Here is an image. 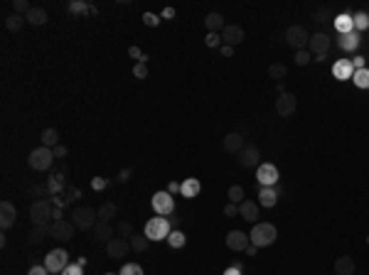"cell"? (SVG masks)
<instances>
[{
    "mask_svg": "<svg viewBox=\"0 0 369 275\" xmlns=\"http://www.w3.org/2000/svg\"><path fill=\"white\" fill-rule=\"evenodd\" d=\"M295 64H298V67H305V64H310V52H308V49H300V52H295Z\"/></svg>",
    "mask_w": 369,
    "mask_h": 275,
    "instance_id": "41",
    "label": "cell"
},
{
    "mask_svg": "<svg viewBox=\"0 0 369 275\" xmlns=\"http://www.w3.org/2000/svg\"><path fill=\"white\" fill-rule=\"evenodd\" d=\"M295 108H298V98L293 96V93H281L278 98H276V113L283 118H290L295 113Z\"/></svg>",
    "mask_w": 369,
    "mask_h": 275,
    "instance_id": "9",
    "label": "cell"
},
{
    "mask_svg": "<svg viewBox=\"0 0 369 275\" xmlns=\"http://www.w3.org/2000/svg\"><path fill=\"white\" fill-rule=\"evenodd\" d=\"M119 275H143V268H140L138 263H125Z\"/></svg>",
    "mask_w": 369,
    "mask_h": 275,
    "instance_id": "39",
    "label": "cell"
},
{
    "mask_svg": "<svg viewBox=\"0 0 369 275\" xmlns=\"http://www.w3.org/2000/svg\"><path fill=\"white\" fill-rule=\"evenodd\" d=\"M27 275H49V271H47L44 266H32V268L27 271Z\"/></svg>",
    "mask_w": 369,
    "mask_h": 275,
    "instance_id": "48",
    "label": "cell"
},
{
    "mask_svg": "<svg viewBox=\"0 0 369 275\" xmlns=\"http://www.w3.org/2000/svg\"><path fill=\"white\" fill-rule=\"evenodd\" d=\"M258 201L263 204V206H276V201H278V189H273V187H261V192H258Z\"/></svg>",
    "mask_w": 369,
    "mask_h": 275,
    "instance_id": "24",
    "label": "cell"
},
{
    "mask_svg": "<svg viewBox=\"0 0 369 275\" xmlns=\"http://www.w3.org/2000/svg\"><path fill=\"white\" fill-rule=\"evenodd\" d=\"M340 47H342L345 52H350V49H357V47H360V35H357V32L342 35V39H340Z\"/></svg>",
    "mask_w": 369,
    "mask_h": 275,
    "instance_id": "31",
    "label": "cell"
},
{
    "mask_svg": "<svg viewBox=\"0 0 369 275\" xmlns=\"http://www.w3.org/2000/svg\"><path fill=\"white\" fill-rule=\"evenodd\" d=\"M227 246L232 251H246L248 248V234H244V231H229L227 234Z\"/></svg>",
    "mask_w": 369,
    "mask_h": 275,
    "instance_id": "17",
    "label": "cell"
},
{
    "mask_svg": "<svg viewBox=\"0 0 369 275\" xmlns=\"http://www.w3.org/2000/svg\"><path fill=\"white\" fill-rule=\"evenodd\" d=\"M40 140H42L44 148H57V145H59V135H57L54 128H44L42 135H40Z\"/></svg>",
    "mask_w": 369,
    "mask_h": 275,
    "instance_id": "27",
    "label": "cell"
},
{
    "mask_svg": "<svg viewBox=\"0 0 369 275\" xmlns=\"http://www.w3.org/2000/svg\"><path fill=\"white\" fill-rule=\"evenodd\" d=\"M91 187H94V189H104V187H106V182H104V180H94V182H91Z\"/></svg>",
    "mask_w": 369,
    "mask_h": 275,
    "instance_id": "56",
    "label": "cell"
},
{
    "mask_svg": "<svg viewBox=\"0 0 369 275\" xmlns=\"http://www.w3.org/2000/svg\"><path fill=\"white\" fill-rule=\"evenodd\" d=\"M128 54H130L133 59H143V57H145V54H143V52H140L138 47H130V49H128Z\"/></svg>",
    "mask_w": 369,
    "mask_h": 275,
    "instance_id": "51",
    "label": "cell"
},
{
    "mask_svg": "<svg viewBox=\"0 0 369 275\" xmlns=\"http://www.w3.org/2000/svg\"><path fill=\"white\" fill-rule=\"evenodd\" d=\"M62 275H84V266L82 263H69V266L62 271Z\"/></svg>",
    "mask_w": 369,
    "mask_h": 275,
    "instance_id": "42",
    "label": "cell"
},
{
    "mask_svg": "<svg viewBox=\"0 0 369 275\" xmlns=\"http://www.w3.org/2000/svg\"><path fill=\"white\" fill-rule=\"evenodd\" d=\"M49 236H54L57 241H69V238L74 236V224H69V221L59 219V221H54V224H52Z\"/></svg>",
    "mask_w": 369,
    "mask_h": 275,
    "instance_id": "14",
    "label": "cell"
},
{
    "mask_svg": "<svg viewBox=\"0 0 369 275\" xmlns=\"http://www.w3.org/2000/svg\"><path fill=\"white\" fill-rule=\"evenodd\" d=\"M332 74H335V79H340V81H347V79L355 77V67H352L350 59H340V62H335Z\"/></svg>",
    "mask_w": 369,
    "mask_h": 275,
    "instance_id": "18",
    "label": "cell"
},
{
    "mask_svg": "<svg viewBox=\"0 0 369 275\" xmlns=\"http://www.w3.org/2000/svg\"><path fill=\"white\" fill-rule=\"evenodd\" d=\"M30 216H32V224L35 226H42V224H47L52 216H54V211H52V204L47 201V199H40V201H35L32 206H30Z\"/></svg>",
    "mask_w": 369,
    "mask_h": 275,
    "instance_id": "6",
    "label": "cell"
},
{
    "mask_svg": "<svg viewBox=\"0 0 369 275\" xmlns=\"http://www.w3.org/2000/svg\"><path fill=\"white\" fill-rule=\"evenodd\" d=\"M143 22H145V25H150V27H155V25L160 22V17H158L155 12H145V15H143Z\"/></svg>",
    "mask_w": 369,
    "mask_h": 275,
    "instance_id": "44",
    "label": "cell"
},
{
    "mask_svg": "<svg viewBox=\"0 0 369 275\" xmlns=\"http://www.w3.org/2000/svg\"><path fill=\"white\" fill-rule=\"evenodd\" d=\"M246 145H244V135L242 133H229L224 138V150L227 153H242Z\"/></svg>",
    "mask_w": 369,
    "mask_h": 275,
    "instance_id": "20",
    "label": "cell"
},
{
    "mask_svg": "<svg viewBox=\"0 0 369 275\" xmlns=\"http://www.w3.org/2000/svg\"><path fill=\"white\" fill-rule=\"evenodd\" d=\"M167 243H170V248H185V243H187V238H185V234L182 231H170V236H167Z\"/></svg>",
    "mask_w": 369,
    "mask_h": 275,
    "instance_id": "32",
    "label": "cell"
},
{
    "mask_svg": "<svg viewBox=\"0 0 369 275\" xmlns=\"http://www.w3.org/2000/svg\"><path fill=\"white\" fill-rule=\"evenodd\" d=\"M153 211L158 214V216H167V214H172L175 211V199L170 192H158V194H153Z\"/></svg>",
    "mask_w": 369,
    "mask_h": 275,
    "instance_id": "8",
    "label": "cell"
},
{
    "mask_svg": "<svg viewBox=\"0 0 369 275\" xmlns=\"http://www.w3.org/2000/svg\"><path fill=\"white\" fill-rule=\"evenodd\" d=\"M12 7H15V15H27L32 10V5L27 0H12Z\"/></svg>",
    "mask_w": 369,
    "mask_h": 275,
    "instance_id": "37",
    "label": "cell"
},
{
    "mask_svg": "<svg viewBox=\"0 0 369 275\" xmlns=\"http://www.w3.org/2000/svg\"><path fill=\"white\" fill-rule=\"evenodd\" d=\"M72 199H79V189H67V201Z\"/></svg>",
    "mask_w": 369,
    "mask_h": 275,
    "instance_id": "54",
    "label": "cell"
},
{
    "mask_svg": "<svg viewBox=\"0 0 369 275\" xmlns=\"http://www.w3.org/2000/svg\"><path fill=\"white\" fill-rule=\"evenodd\" d=\"M205 42H207V47H217V44L222 42V35H217V32H209Z\"/></svg>",
    "mask_w": 369,
    "mask_h": 275,
    "instance_id": "46",
    "label": "cell"
},
{
    "mask_svg": "<svg viewBox=\"0 0 369 275\" xmlns=\"http://www.w3.org/2000/svg\"><path fill=\"white\" fill-rule=\"evenodd\" d=\"M352 79H355V84H357L360 89H369V69L367 67H365V69H357Z\"/></svg>",
    "mask_w": 369,
    "mask_h": 275,
    "instance_id": "34",
    "label": "cell"
},
{
    "mask_svg": "<svg viewBox=\"0 0 369 275\" xmlns=\"http://www.w3.org/2000/svg\"><path fill=\"white\" fill-rule=\"evenodd\" d=\"M286 74H288L286 64H271V67H268V77L276 79L278 84H281V79H286Z\"/></svg>",
    "mask_w": 369,
    "mask_h": 275,
    "instance_id": "33",
    "label": "cell"
},
{
    "mask_svg": "<svg viewBox=\"0 0 369 275\" xmlns=\"http://www.w3.org/2000/svg\"><path fill=\"white\" fill-rule=\"evenodd\" d=\"M205 25L209 32H219V35H222V30L227 27V22H224V17H222L219 12H209L205 17Z\"/></svg>",
    "mask_w": 369,
    "mask_h": 275,
    "instance_id": "23",
    "label": "cell"
},
{
    "mask_svg": "<svg viewBox=\"0 0 369 275\" xmlns=\"http://www.w3.org/2000/svg\"><path fill=\"white\" fill-rule=\"evenodd\" d=\"M335 27H337L342 35H350V32H352V27H355V20H352V15H337V20H335Z\"/></svg>",
    "mask_w": 369,
    "mask_h": 275,
    "instance_id": "28",
    "label": "cell"
},
{
    "mask_svg": "<svg viewBox=\"0 0 369 275\" xmlns=\"http://www.w3.org/2000/svg\"><path fill=\"white\" fill-rule=\"evenodd\" d=\"M67 155V148H64V145H57V148H54V157H64Z\"/></svg>",
    "mask_w": 369,
    "mask_h": 275,
    "instance_id": "53",
    "label": "cell"
},
{
    "mask_svg": "<svg viewBox=\"0 0 369 275\" xmlns=\"http://www.w3.org/2000/svg\"><path fill=\"white\" fill-rule=\"evenodd\" d=\"M180 189H182V184H177V182H170V184H167V192H170V194H175V192H180Z\"/></svg>",
    "mask_w": 369,
    "mask_h": 275,
    "instance_id": "52",
    "label": "cell"
},
{
    "mask_svg": "<svg viewBox=\"0 0 369 275\" xmlns=\"http://www.w3.org/2000/svg\"><path fill=\"white\" fill-rule=\"evenodd\" d=\"M49 229H52V224H42V226H35V231L30 234V243H40L44 234H49Z\"/></svg>",
    "mask_w": 369,
    "mask_h": 275,
    "instance_id": "36",
    "label": "cell"
},
{
    "mask_svg": "<svg viewBox=\"0 0 369 275\" xmlns=\"http://www.w3.org/2000/svg\"><path fill=\"white\" fill-rule=\"evenodd\" d=\"M222 42H224L227 47L242 44V42H244V30H242L239 25H227V27L222 30Z\"/></svg>",
    "mask_w": 369,
    "mask_h": 275,
    "instance_id": "13",
    "label": "cell"
},
{
    "mask_svg": "<svg viewBox=\"0 0 369 275\" xmlns=\"http://www.w3.org/2000/svg\"><path fill=\"white\" fill-rule=\"evenodd\" d=\"M224 214H227V216H237V214H239V209H237V206L229 201V204L224 206Z\"/></svg>",
    "mask_w": 369,
    "mask_h": 275,
    "instance_id": "50",
    "label": "cell"
},
{
    "mask_svg": "<svg viewBox=\"0 0 369 275\" xmlns=\"http://www.w3.org/2000/svg\"><path fill=\"white\" fill-rule=\"evenodd\" d=\"M352 20H355V27H360V30H367L369 27V15L367 12H357Z\"/></svg>",
    "mask_w": 369,
    "mask_h": 275,
    "instance_id": "40",
    "label": "cell"
},
{
    "mask_svg": "<svg viewBox=\"0 0 369 275\" xmlns=\"http://www.w3.org/2000/svg\"><path fill=\"white\" fill-rule=\"evenodd\" d=\"M352 67H357V69H365V57H357V59L352 62Z\"/></svg>",
    "mask_w": 369,
    "mask_h": 275,
    "instance_id": "55",
    "label": "cell"
},
{
    "mask_svg": "<svg viewBox=\"0 0 369 275\" xmlns=\"http://www.w3.org/2000/svg\"><path fill=\"white\" fill-rule=\"evenodd\" d=\"M128 248H130V241H128V238H121V236H116L114 241L106 243V253H109L111 258H123V256L128 253Z\"/></svg>",
    "mask_w": 369,
    "mask_h": 275,
    "instance_id": "15",
    "label": "cell"
},
{
    "mask_svg": "<svg viewBox=\"0 0 369 275\" xmlns=\"http://www.w3.org/2000/svg\"><path fill=\"white\" fill-rule=\"evenodd\" d=\"M200 189H202V184H200V180H195V177H190V180H185L182 182V196H187V199H192V196L200 194Z\"/></svg>",
    "mask_w": 369,
    "mask_h": 275,
    "instance_id": "25",
    "label": "cell"
},
{
    "mask_svg": "<svg viewBox=\"0 0 369 275\" xmlns=\"http://www.w3.org/2000/svg\"><path fill=\"white\" fill-rule=\"evenodd\" d=\"M239 162H242V167H258V162H261V153H258V148L256 145H246L244 150L239 153Z\"/></svg>",
    "mask_w": 369,
    "mask_h": 275,
    "instance_id": "16",
    "label": "cell"
},
{
    "mask_svg": "<svg viewBox=\"0 0 369 275\" xmlns=\"http://www.w3.org/2000/svg\"><path fill=\"white\" fill-rule=\"evenodd\" d=\"M22 22H27V20H25L22 15H10V17L5 20V27H7L10 32H17V30L22 27Z\"/></svg>",
    "mask_w": 369,
    "mask_h": 275,
    "instance_id": "35",
    "label": "cell"
},
{
    "mask_svg": "<svg viewBox=\"0 0 369 275\" xmlns=\"http://www.w3.org/2000/svg\"><path fill=\"white\" fill-rule=\"evenodd\" d=\"M163 17H175V10H172V7H165V10H163Z\"/></svg>",
    "mask_w": 369,
    "mask_h": 275,
    "instance_id": "59",
    "label": "cell"
},
{
    "mask_svg": "<svg viewBox=\"0 0 369 275\" xmlns=\"http://www.w3.org/2000/svg\"><path fill=\"white\" fill-rule=\"evenodd\" d=\"M246 256H256V246H253V243H248V248H246Z\"/></svg>",
    "mask_w": 369,
    "mask_h": 275,
    "instance_id": "60",
    "label": "cell"
},
{
    "mask_svg": "<svg viewBox=\"0 0 369 275\" xmlns=\"http://www.w3.org/2000/svg\"><path fill=\"white\" fill-rule=\"evenodd\" d=\"M25 20H27L30 25H44V22H47V10H42V7H32V10L25 15Z\"/></svg>",
    "mask_w": 369,
    "mask_h": 275,
    "instance_id": "29",
    "label": "cell"
},
{
    "mask_svg": "<svg viewBox=\"0 0 369 275\" xmlns=\"http://www.w3.org/2000/svg\"><path fill=\"white\" fill-rule=\"evenodd\" d=\"M310 52L315 54V57H325L330 49V37L325 32H315V35H310Z\"/></svg>",
    "mask_w": 369,
    "mask_h": 275,
    "instance_id": "12",
    "label": "cell"
},
{
    "mask_svg": "<svg viewBox=\"0 0 369 275\" xmlns=\"http://www.w3.org/2000/svg\"><path fill=\"white\" fill-rule=\"evenodd\" d=\"M119 234H121V238H125V236H133V226H130L128 221H121V224H119Z\"/></svg>",
    "mask_w": 369,
    "mask_h": 275,
    "instance_id": "45",
    "label": "cell"
},
{
    "mask_svg": "<svg viewBox=\"0 0 369 275\" xmlns=\"http://www.w3.org/2000/svg\"><path fill=\"white\" fill-rule=\"evenodd\" d=\"M106 275H114V273H106Z\"/></svg>",
    "mask_w": 369,
    "mask_h": 275,
    "instance_id": "62",
    "label": "cell"
},
{
    "mask_svg": "<svg viewBox=\"0 0 369 275\" xmlns=\"http://www.w3.org/2000/svg\"><path fill=\"white\" fill-rule=\"evenodd\" d=\"M286 42L300 52V49H305L310 44V35H308V30L303 25H290L286 30Z\"/></svg>",
    "mask_w": 369,
    "mask_h": 275,
    "instance_id": "5",
    "label": "cell"
},
{
    "mask_svg": "<svg viewBox=\"0 0 369 275\" xmlns=\"http://www.w3.org/2000/svg\"><path fill=\"white\" fill-rule=\"evenodd\" d=\"M128 241H130V248H133V251H138V253H145V251H148V243H150V238H148V236H130V238H128Z\"/></svg>",
    "mask_w": 369,
    "mask_h": 275,
    "instance_id": "30",
    "label": "cell"
},
{
    "mask_svg": "<svg viewBox=\"0 0 369 275\" xmlns=\"http://www.w3.org/2000/svg\"><path fill=\"white\" fill-rule=\"evenodd\" d=\"M335 275H355V261L350 256H340L335 261Z\"/></svg>",
    "mask_w": 369,
    "mask_h": 275,
    "instance_id": "22",
    "label": "cell"
},
{
    "mask_svg": "<svg viewBox=\"0 0 369 275\" xmlns=\"http://www.w3.org/2000/svg\"><path fill=\"white\" fill-rule=\"evenodd\" d=\"M248 236H251V243H253L256 248H263V246H271V243L276 241L278 231H276L273 224H256Z\"/></svg>",
    "mask_w": 369,
    "mask_h": 275,
    "instance_id": "1",
    "label": "cell"
},
{
    "mask_svg": "<svg viewBox=\"0 0 369 275\" xmlns=\"http://www.w3.org/2000/svg\"><path fill=\"white\" fill-rule=\"evenodd\" d=\"M224 275H242V268H237V266H234V268H227Z\"/></svg>",
    "mask_w": 369,
    "mask_h": 275,
    "instance_id": "57",
    "label": "cell"
},
{
    "mask_svg": "<svg viewBox=\"0 0 369 275\" xmlns=\"http://www.w3.org/2000/svg\"><path fill=\"white\" fill-rule=\"evenodd\" d=\"M96 214H99V221H111V219L119 214V206H116L114 201H106V204H101V206H99V211H96Z\"/></svg>",
    "mask_w": 369,
    "mask_h": 275,
    "instance_id": "26",
    "label": "cell"
},
{
    "mask_svg": "<svg viewBox=\"0 0 369 275\" xmlns=\"http://www.w3.org/2000/svg\"><path fill=\"white\" fill-rule=\"evenodd\" d=\"M232 52H234V47H227V44L222 47V54H224V57H232Z\"/></svg>",
    "mask_w": 369,
    "mask_h": 275,
    "instance_id": "58",
    "label": "cell"
},
{
    "mask_svg": "<svg viewBox=\"0 0 369 275\" xmlns=\"http://www.w3.org/2000/svg\"><path fill=\"white\" fill-rule=\"evenodd\" d=\"M133 77H135V79H145V77H148V64H145V62H138V64L133 67Z\"/></svg>",
    "mask_w": 369,
    "mask_h": 275,
    "instance_id": "43",
    "label": "cell"
},
{
    "mask_svg": "<svg viewBox=\"0 0 369 275\" xmlns=\"http://www.w3.org/2000/svg\"><path fill=\"white\" fill-rule=\"evenodd\" d=\"M94 241H99V243L114 241V229H111L109 221H99V224L94 226Z\"/></svg>",
    "mask_w": 369,
    "mask_h": 275,
    "instance_id": "19",
    "label": "cell"
},
{
    "mask_svg": "<svg viewBox=\"0 0 369 275\" xmlns=\"http://www.w3.org/2000/svg\"><path fill=\"white\" fill-rule=\"evenodd\" d=\"M229 201H232V204H237V201L242 204V201H244V189H242L239 184L229 187Z\"/></svg>",
    "mask_w": 369,
    "mask_h": 275,
    "instance_id": "38",
    "label": "cell"
},
{
    "mask_svg": "<svg viewBox=\"0 0 369 275\" xmlns=\"http://www.w3.org/2000/svg\"><path fill=\"white\" fill-rule=\"evenodd\" d=\"M256 180H258L263 187H273V184L278 182V170H276L271 162L258 165V170H256Z\"/></svg>",
    "mask_w": 369,
    "mask_h": 275,
    "instance_id": "10",
    "label": "cell"
},
{
    "mask_svg": "<svg viewBox=\"0 0 369 275\" xmlns=\"http://www.w3.org/2000/svg\"><path fill=\"white\" fill-rule=\"evenodd\" d=\"M52 162H54V150L52 148H35L30 157H27V165L35 170V172H44V170H49L52 167Z\"/></svg>",
    "mask_w": 369,
    "mask_h": 275,
    "instance_id": "2",
    "label": "cell"
},
{
    "mask_svg": "<svg viewBox=\"0 0 369 275\" xmlns=\"http://www.w3.org/2000/svg\"><path fill=\"white\" fill-rule=\"evenodd\" d=\"M150 241H163L170 236V221L165 216H153L148 224H145V234Z\"/></svg>",
    "mask_w": 369,
    "mask_h": 275,
    "instance_id": "3",
    "label": "cell"
},
{
    "mask_svg": "<svg viewBox=\"0 0 369 275\" xmlns=\"http://www.w3.org/2000/svg\"><path fill=\"white\" fill-rule=\"evenodd\" d=\"M69 10H72V12H89V7H86L84 2H72Z\"/></svg>",
    "mask_w": 369,
    "mask_h": 275,
    "instance_id": "49",
    "label": "cell"
},
{
    "mask_svg": "<svg viewBox=\"0 0 369 275\" xmlns=\"http://www.w3.org/2000/svg\"><path fill=\"white\" fill-rule=\"evenodd\" d=\"M239 214H242V219H246V221H256L258 219V204H253L251 199H244L239 204Z\"/></svg>",
    "mask_w": 369,
    "mask_h": 275,
    "instance_id": "21",
    "label": "cell"
},
{
    "mask_svg": "<svg viewBox=\"0 0 369 275\" xmlns=\"http://www.w3.org/2000/svg\"><path fill=\"white\" fill-rule=\"evenodd\" d=\"M328 17H330V10H328V7H320V10L315 12V22H325Z\"/></svg>",
    "mask_w": 369,
    "mask_h": 275,
    "instance_id": "47",
    "label": "cell"
},
{
    "mask_svg": "<svg viewBox=\"0 0 369 275\" xmlns=\"http://www.w3.org/2000/svg\"><path fill=\"white\" fill-rule=\"evenodd\" d=\"M67 266H69V253L64 248H54L44 256V268L49 273H62Z\"/></svg>",
    "mask_w": 369,
    "mask_h": 275,
    "instance_id": "4",
    "label": "cell"
},
{
    "mask_svg": "<svg viewBox=\"0 0 369 275\" xmlns=\"http://www.w3.org/2000/svg\"><path fill=\"white\" fill-rule=\"evenodd\" d=\"M72 216H74V226H77V229H84V231L99 224V221H96L99 214H96L94 209H89V206H77Z\"/></svg>",
    "mask_w": 369,
    "mask_h": 275,
    "instance_id": "7",
    "label": "cell"
},
{
    "mask_svg": "<svg viewBox=\"0 0 369 275\" xmlns=\"http://www.w3.org/2000/svg\"><path fill=\"white\" fill-rule=\"evenodd\" d=\"M17 221V209L10 201H0V226L2 229H12Z\"/></svg>",
    "mask_w": 369,
    "mask_h": 275,
    "instance_id": "11",
    "label": "cell"
},
{
    "mask_svg": "<svg viewBox=\"0 0 369 275\" xmlns=\"http://www.w3.org/2000/svg\"><path fill=\"white\" fill-rule=\"evenodd\" d=\"M128 175H130V170H123V172H121V177H119V180H121V182H125V180H128Z\"/></svg>",
    "mask_w": 369,
    "mask_h": 275,
    "instance_id": "61",
    "label": "cell"
}]
</instances>
